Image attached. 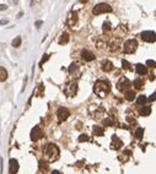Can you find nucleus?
I'll return each instance as SVG.
<instances>
[{"label":"nucleus","instance_id":"nucleus-19","mask_svg":"<svg viewBox=\"0 0 156 174\" xmlns=\"http://www.w3.org/2000/svg\"><path fill=\"white\" fill-rule=\"evenodd\" d=\"M92 130H94V134L96 136H101V135H103V132H104V130L102 129V126H98V125H95Z\"/></svg>","mask_w":156,"mask_h":174},{"label":"nucleus","instance_id":"nucleus-2","mask_svg":"<svg viewBox=\"0 0 156 174\" xmlns=\"http://www.w3.org/2000/svg\"><path fill=\"white\" fill-rule=\"evenodd\" d=\"M111 91V86L107 80H97L94 85V92L101 98H104Z\"/></svg>","mask_w":156,"mask_h":174},{"label":"nucleus","instance_id":"nucleus-13","mask_svg":"<svg viewBox=\"0 0 156 174\" xmlns=\"http://www.w3.org/2000/svg\"><path fill=\"white\" fill-rule=\"evenodd\" d=\"M77 24V13L75 11H73L69 13V17H68V25L69 26H75Z\"/></svg>","mask_w":156,"mask_h":174},{"label":"nucleus","instance_id":"nucleus-25","mask_svg":"<svg viewBox=\"0 0 156 174\" xmlns=\"http://www.w3.org/2000/svg\"><path fill=\"white\" fill-rule=\"evenodd\" d=\"M146 100H148V99H146L145 96L141 94V96H139V98L136 99V104H140V106H141V104H145L146 103Z\"/></svg>","mask_w":156,"mask_h":174},{"label":"nucleus","instance_id":"nucleus-7","mask_svg":"<svg viewBox=\"0 0 156 174\" xmlns=\"http://www.w3.org/2000/svg\"><path fill=\"white\" fill-rule=\"evenodd\" d=\"M69 72H70V75L74 77V79H79L80 75H81L80 65L77 63H73L70 65V67H69Z\"/></svg>","mask_w":156,"mask_h":174},{"label":"nucleus","instance_id":"nucleus-4","mask_svg":"<svg viewBox=\"0 0 156 174\" xmlns=\"http://www.w3.org/2000/svg\"><path fill=\"white\" fill-rule=\"evenodd\" d=\"M76 92H77V84L74 81L68 82L65 85V87H64V93H65L68 97H74L76 94Z\"/></svg>","mask_w":156,"mask_h":174},{"label":"nucleus","instance_id":"nucleus-35","mask_svg":"<svg viewBox=\"0 0 156 174\" xmlns=\"http://www.w3.org/2000/svg\"><path fill=\"white\" fill-rule=\"evenodd\" d=\"M9 22V20H1L0 21V25H4V24H7Z\"/></svg>","mask_w":156,"mask_h":174},{"label":"nucleus","instance_id":"nucleus-36","mask_svg":"<svg viewBox=\"0 0 156 174\" xmlns=\"http://www.w3.org/2000/svg\"><path fill=\"white\" fill-rule=\"evenodd\" d=\"M0 10H6V5H0Z\"/></svg>","mask_w":156,"mask_h":174},{"label":"nucleus","instance_id":"nucleus-23","mask_svg":"<svg viewBox=\"0 0 156 174\" xmlns=\"http://www.w3.org/2000/svg\"><path fill=\"white\" fill-rule=\"evenodd\" d=\"M133 85L135 86V88H138V90H140L141 87H143V85H144V82H143V80H140V79H136V80H134V82H133Z\"/></svg>","mask_w":156,"mask_h":174},{"label":"nucleus","instance_id":"nucleus-3","mask_svg":"<svg viewBox=\"0 0 156 174\" xmlns=\"http://www.w3.org/2000/svg\"><path fill=\"white\" fill-rule=\"evenodd\" d=\"M107 12H112V6H109L108 4H97L94 10H92V13L94 15H100V13H107Z\"/></svg>","mask_w":156,"mask_h":174},{"label":"nucleus","instance_id":"nucleus-38","mask_svg":"<svg viewBox=\"0 0 156 174\" xmlns=\"http://www.w3.org/2000/svg\"><path fill=\"white\" fill-rule=\"evenodd\" d=\"M41 24H42V22H41V21H38V22H37V24H36V25H37V27H39V26H41Z\"/></svg>","mask_w":156,"mask_h":174},{"label":"nucleus","instance_id":"nucleus-20","mask_svg":"<svg viewBox=\"0 0 156 174\" xmlns=\"http://www.w3.org/2000/svg\"><path fill=\"white\" fill-rule=\"evenodd\" d=\"M140 114H141V115H144V117H148V115H150V114H151V107L144 106L143 108H141Z\"/></svg>","mask_w":156,"mask_h":174},{"label":"nucleus","instance_id":"nucleus-14","mask_svg":"<svg viewBox=\"0 0 156 174\" xmlns=\"http://www.w3.org/2000/svg\"><path fill=\"white\" fill-rule=\"evenodd\" d=\"M19 172V163H17L16 159H10V173L11 174H16Z\"/></svg>","mask_w":156,"mask_h":174},{"label":"nucleus","instance_id":"nucleus-12","mask_svg":"<svg viewBox=\"0 0 156 174\" xmlns=\"http://www.w3.org/2000/svg\"><path fill=\"white\" fill-rule=\"evenodd\" d=\"M81 57H82V59H84L85 61H92V60H95L94 53L90 52V50H86V49L81 52Z\"/></svg>","mask_w":156,"mask_h":174},{"label":"nucleus","instance_id":"nucleus-34","mask_svg":"<svg viewBox=\"0 0 156 174\" xmlns=\"http://www.w3.org/2000/svg\"><path fill=\"white\" fill-rule=\"evenodd\" d=\"M149 100H150V102H154V100H155V93H153V94L150 96V97H149Z\"/></svg>","mask_w":156,"mask_h":174},{"label":"nucleus","instance_id":"nucleus-24","mask_svg":"<svg viewBox=\"0 0 156 174\" xmlns=\"http://www.w3.org/2000/svg\"><path fill=\"white\" fill-rule=\"evenodd\" d=\"M143 135H144V129L143 127H138L136 131H135V137L136 139H141Z\"/></svg>","mask_w":156,"mask_h":174},{"label":"nucleus","instance_id":"nucleus-28","mask_svg":"<svg viewBox=\"0 0 156 174\" xmlns=\"http://www.w3.org/2000/svg\"><path fill=\"white\" fill-rule=\"evenodd\" d=\"M89 140H90L89 136L85 135V134H82V135L79 136V141H80V142H85V141H89Z\"/></svg>","mask_w":156,"mask_h":174},{"label":"nucleus","instance_id":"nucleus-27","mask_svg":"<svg viewBox=\"0 0 156 174\" xmlns=\"http://www.w3.org/2000/svg\"><path fill=\"white\" fill-rule=\"evenodd\" d=\"M122 66H123V67H124V69H127V70H130V69H132V66H130V64H129V63H128L127 60H124V59H123V60H122Z\"/></svg>","mask_w":156,"mask_h":174},{"label":"nucleus","instance_id":"nucleus-10","mask_svg":"<svg viewBox=\"0 0 156 174\" xmlns=\"http://www.w3.org/2000/svg\"><path fill=\"white\" fill-rule=\"evenodd\" d=\"M140 37L145 42H155V32L153 31H144L140 33Z\"/></svg>","mask_w":156,"mask_h":174},{"label":"nucleus","instance_id":"nucleus-17","mask_svg":"<svg viewBox=\"0 0 156 174\" xmlns=\"http://www.w3.org/2000/svg\"><path fill=\"white\" fill-rule=\"evenodd\" d=\"M124 98H125L127 100H129V102H132V100H134V99H135V92H134V91H130V90L125 91Z\"/></svg>","mask_w":156,"mask_h":174},{"label":"nucleus","instance_id":"nucleus-29","mask_svg":"<svg viewBox=\"0 0 156 174\" xmlns=\"http://www.w3.org/2000/svg\"><path fill=\"white\" fill-rule=\"evenodd\" d=\"M102 30H103L104 32H107V31H109V30H111V26H109V22H108V21H106V22H104V24H103V27H102Z\"/></svg>","mask_w":156,"mask_h":174},{"label":"nucleus","instance_id":"nucleus-16","mask_svg":"<svg viewBox=\"0 0 156 174\" xmlns=\"http://www.w3.org/2000/svg\"><path fill=\"white\" fill-rule=\"evenodd\" d=\"M112 69H113V63H112V61L104 60V61L102 63V70H103V71L108 72V71H111Z\"/></svg>","mask_w":156,"mask_h":174},{"label":"nucleus","instance_id":"nucleus-22","mask_svg":"<svg viewBox=\"0 0 156 174\" xmlns=\"http://www.w3.org/2000/svg\"><path fill=\"white\" fill-rule=\"evenodd\" d=\"M69 42V34L68 33H63L59 38V44H66Z\"/></svg>","mask_w":156,"mask_h":174},{"label":"nucleus","instance_id":"nucleus-26","mask_svg":"<svg viewBox=\"0 0 156 174\" xmlns=\"http://www.w3.org/2000/svg\"><path fill=\"white\" fill-rule=\"evenodd\" d=\"M20 44H21V37L19 36V37H16L15 39L12 40V45H14L15 48H17V47H20Z\"/></svg>","mask_w":156,"mask_h":174},{"label":"nucleus","instance_id":"nucleus-9","mask_svg":"<svg viewBox=\"0 0 156 174\" xmlns=\"http://www.w3.org/2000/svg\"><path fill=\"white\" fill-rule=\"evenodd\" d=\"M69 115H70V112H69V109L64 108V107H60V108L58 109V112H57V117H58V119H59V121L66 120V119L69 118Z\"/></svg>","mask_w":156,"mask_h":174},{"label":"nucleus","instance_id":"nucleus-32","mask_svg":"<svg viewBox=\"0 0 156 174\" xmlns=\"http://www.w3.org/2000/svg\"><path fill=\"white\" fill-rule=\"evenodd\" d=\"M48 59H49V55H48V54H45V55L42 58V60H41V65H43V64H44L45 61H47Z\"/></svg>","mask_w":156,"mask_h":174},{"label":"nucleus","instance_id":"nucleus-15","mask_svg":"<svg viewBox=\"0 0 156 174\" xmlns=\"http://www.w3.org/2000/svg\"><path fill=\"white\" fill-rule=\"evenodd\" d=\"M135 70H136V72L139 75H145L146 72H148V69H146V66L143 65V64H136V65H135Z\"/></svg>","mask_w":156,"mask_h":174},{"label":"nucleus","instance_id":"nucleus-31","mask_svg":"<svg viewBox=\"0 0 156 174\" xmlns=\"http://www.w3.org/2000/svg\"><path fill=\"white\" fill-rule=\"evenodd\" d=\"M43 91H44V87H43V85H39V87H38V92H37V94H38V96H42V94H43Z\"/></svg>","mask_w":156,"mask_h":174},{"label":"nucleus","instance_id":"nucleus-21","mask_svg":"<svg viewBox=\"0 0 156 174\" xmlns=\"http://www.w3.org/2000/svg\"><path fill=\"white\" fill-rule=\"evenodd\" d=\"M7 79V71L3 66H0V81H5Z\"/></svg>","mask_w":156,"mask_h":174},{"label":"nucleus","instance_id":"nucleus-8","mask_svg":"<svg viewBox=\"0 0 156 174\" xmlns=\"http://www.w3.org/2000/svg\"><path fill=\"white\" fill-rule=\"evenodd\" d=\"M42 136H43V131L39 126H35L31 130V140L32 141H38L39 139H42Z\"/></svg>","mask_w":156,"mask_h":174},{"label":"nucleus","instance_id":"nucleus-30","mask_svg":"<svg viewBox=\"0 0 156 174\" xmlns=\"http://www.w3.org/2000/svg\"><path fill=\"white\" fill-rule=\"evenodd\" d=\"M103 123H104V125H107V126H111V125H113V120L112 119H104L103 120Z\"/></svg>","mask_w":156,"mask_h":174},{"label":"nucleus","instance_id":"nucleus-33","mask_svg":"<svg viewBox=\"0 0 156 174\" xmlns=\"http://www.w3.org/2000/svg\"><path fill=\"white\" fill-rule=\"evenodd\" d=\"M146 64H148L149 66H153V67L155 66V61L154 60H148V61H146Z\"/></svg>","mask_w":156,"mask_h":174},{"label":"nucleus","instance_id":"nucleus-39","mask_svg":"<svg viewBox=\"0 0 156 174\" xmlns=\"http://www.w3.org/2000/svg\"><path fill=\"white\" fill-rule=\"evenodd\" d=\"M80 1H81V3H86V1H87V0H80Z\"/></svg>","mask_w":156,"mask_h":174},{"label":"nucleus","instance_id":"nucleus-18","mask_svg":"<svg viewBox=\"0 0 156 174\" xmlns=\"http://www.w3.org/2000/svg\"><path fill=\"white\" fill-rule=\"evenodd\" d=\"M48 169H49V167H48V163L45 162V161H39V171L41 172H43V173H47L48 172Z\"/></svg>","mask_w":156,"mask_h":174},{"label":"nucleus","instance_id":"nucleus-5","mask_svg":"<svg viewBox=\"0 0 156 174\" xmlns=\"http://www.w3.org/2000/svg\"><path fill=\"white\" fill-rule=\"evenodd\" d=\"M138 48V42L135 39H128L127 42L124 43L123 45V50H124V53H128V54H132L134 53Z\"/></svg>","mask_w":156,"mask_h":174},{"label":"nucleus","instance_id":"nucleus-1","mask_svg":"<svg viewBox=\"0 0 156 174\" xmlns=\"http://www.w3.org/2000/svg\"><path fill=\"white\" fill-rule=\"evenodd\" d=\"M43 157L45 161L54 162L59 158V148L54 144H47L43 147Z\"/></svg>","mask_w":156,"mask_h":174},{"label":"nucleus","instance_id":"nucleus-37","mask_svg":"<svg viewBox=\"0 0 156 174\" xmlns=\"http://www.w3.org/2000/svg\"><path fill=\"white\" fill-rule=\"evenodd\" d=\"M52 174H60V173H59L58 171H53V172H52Z\"/></svg>","mask_w":156,"mask_h":174},{"label":"nucleus","instance_id":"nucleus-11","mask_svg":"<svg viewBox=\"0 0 156 174\" xmlns=\"http://www.w3.org/2000/svg\"><path fill=\"white\" fill-rule=\"evenodd\" d=\"M122 140L119 139V137L117 135H112V142H111V148L112 150H119L122 147Z\"/></svg>","mask_w":156,"mask_h":174},{"label":"nucleus","instance_id":"nucleus-6","mask_svg":"<svg viewBox=\"0 0 156 174\" xmlns=\"http://www.w3.org/2000/svg\"><path fill=\"white\" fill-rule=\"evenodd\" d=\"M130 81L127 79V77H121L119 79V81L117 82V88L121 91V92H125V91L129 90L130 87Z\"/></svg>","mask_w":156,"mask_h":174}]
</instances>
